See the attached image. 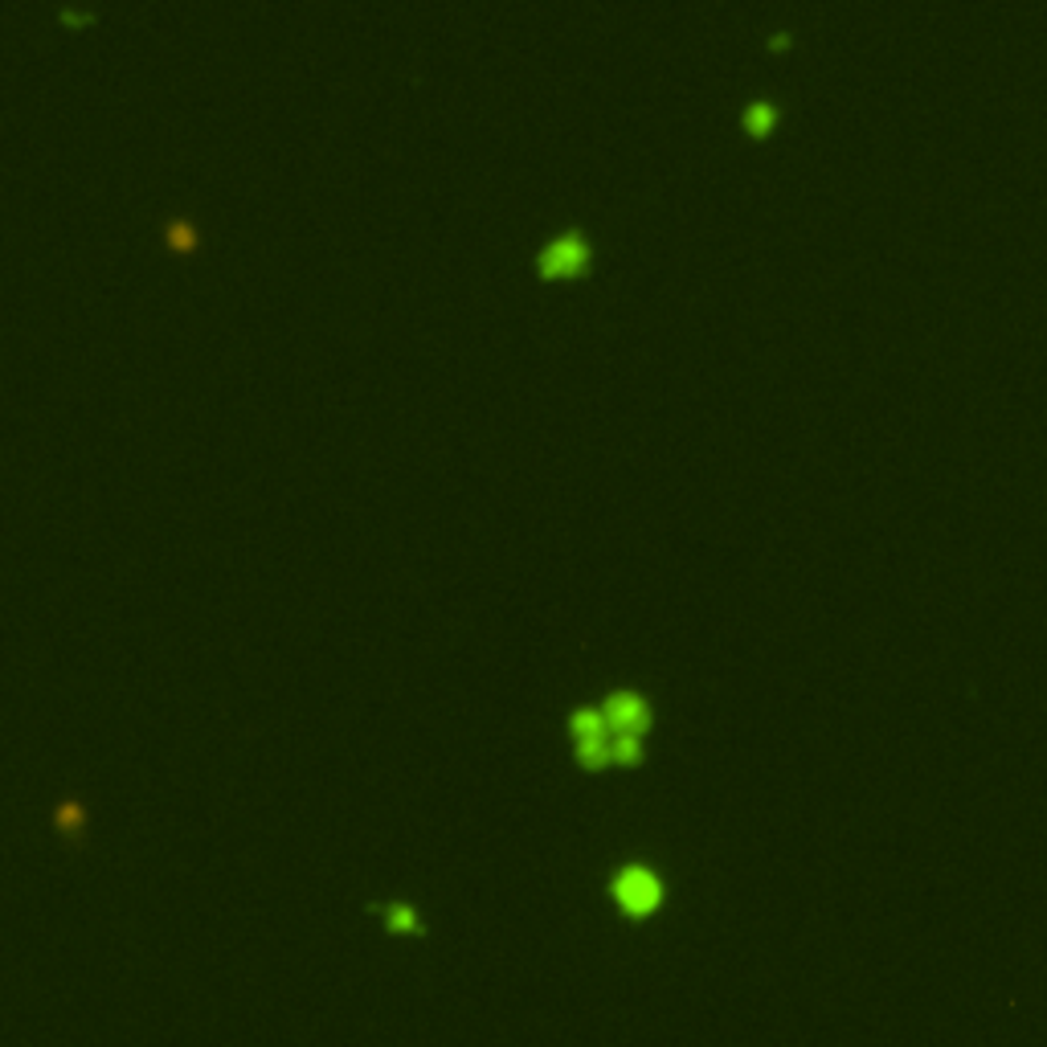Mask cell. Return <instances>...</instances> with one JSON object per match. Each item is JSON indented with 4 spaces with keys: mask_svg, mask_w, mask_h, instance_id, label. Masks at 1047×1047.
<instances>
[{
    "mask_svg": "<svg viewBox=\"0 0 1047 1047\" xmlns=\"http://www.w3.org/2000/svg\"><path fill=\"white\" fill-rule=\"evenodd\" d=\"M606 720L614 732H630V737H639L642 728L651 725V704L642 700V695L635 692H618L606 700Z\"/></svg>",
    "mask_w": 1047,
    "mask_h": 1047,
    "instance_id": "6da1fadb",
    "label": "cell"
},
{
    "mask_svg": "<svg viewBox=\"0 0 1047 1047\" xmlns=\"http://www.w3.org/2000/svg\"><path fill=\"white\" fill-rule=\"evenodd\" d=\"M590 262V246L581 234H565L557 237L549 250L541 254V271L544 274H561V271H581Z\"/></svg>",
    "mask_w": 1047,
    "mask_h": 1047,
    "instance_id": "7a4b0ae2",
    "label": "cell"
},
{
    "mask_svg": "<svg viewBox=\"0 0 1047 1047\" xmlns=\"http://www.w3.org/2000/svg\"><path fill=\"white\" fill-rule=\"evenodd\" d=\"M53 830L66 839L70 847H86V830H90V814H86V806L78 802L74 795L58 798L53 802Z\"/></svg>",
    "mask_w": 1047,
    "mask_h": 1047,
    "instance_id": "3957f363",
    "label": "cell"
},
{
    "mask_svg": "<svg viewBox=\"0 0 1047 1047\" xmlns=\"http://www.w3.org/2000/svg\"><path fill=\"white\" fill-rule=\"evenodd\" d=\"M618 900H623L630 912H646L655 900H660V879L651 876L646 867H630L618 879Z\"/></svg>",
    "mask_w": 1047,
    "mask_h": 1047,
    "instance_id": "277c9868",
    "label": "cell"
},
{
    "mask_svg": "<svg viewBox=\"0 0 1047 1047\" xmlns=\"http://www.w3.org/2000/svg\"><path fill=\"white\" fill-rule=\"evenodd\" d=\"M160 242H164L172 254H193L205 246V234H201V225H197V218H188V213H169V218L160 221Z\"/></svg>",
    "mask_w": 1047,
    "mask_h": 1047,
    "instance_id": "5b68a950",
    "label": "cell"
},
{
    "mask_svg": "<svg viewBox=\"0 0 1047 1047\" xmlns=\"http://www.w3.org/2000/svg\"><path fill=\"white\" fill-rule=\"evenodd\" d=\"M369 909L381 912L389 933H422V916H418V909L406 904V900H385V904H369Z\"/></svg>",
    "mask_w": 1047,
    "mask_h": 1047,
    "instance_id": "8992f818",
    "label": "cell"
},
{
    "mask_svg": "<svg viewBox=\"0 0 1047 1047\" xmlns=\"http://www.w3.org/2000/svg\"><path fill=\"white\" fill-rule=\"evenodd\" d=\"M777 119V111L769 107V102H757V107H749V115H744V123L753 127V132H765L769 123Z\"/></svg>",
    "mask_w": 1047,
    "mask_h": 1047,
    "instance_id": "52a82bcc",
    "label": "cell"
}]
</instances>
